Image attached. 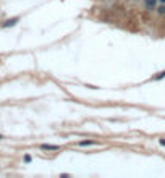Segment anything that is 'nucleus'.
Returning a JSON list of instances; mask_svg holds the SVG:
<instances>
[{
	"label": "nucleus",
	"mask_w": 165,
	"mask_h": 178,
	"mask_svg": "<svg viewBox=\"0 0 165 178\" xmlns=\"http://www.w3.org/2000/svg\"><path fill=\"white\" fill-rule=\"evenodd\" d=\"M18 21H20L18 16H16V18H10V20H7L5 23H2V28H11V26H15Z\"/></svg>",
	"instance_id": "1"
},
{
	"label": "nucleus",
	"mask_w": 165,
	"mask_h": 178,
	"mask_svg": "<svg viewBox=\"0 0 165 178\" xmlns=\"http://www.w3.org/2000/svg\"><path fill=\"white\" fill-rule=\"evenodd\" d=\"M40 149L42 151H60V146H57V144H40Z\"/></svg>",
	"instance_id": "2"
},
{
	"label": "nucleus",
	"mask_w": 165,
	"mask_h": 178,
	"mask_svg": "<svg viewBox=\"0 0 165 178\" xmlns=\"http://www.w3.org/2000/svg\"><path fill=\"white\" fill-rule=\"evenodd\" d=\"M146 2V8L149 11H152V10H155V3H157V0H144Z\"/></svg>",
	"instance_id": "3"
},
{
	"label": "nucleus",
	"mask_w": 165,
	"mask_h": 178,
	"mask_svg": "<svg viewBox=\"0 0 165 178\" xmlns=\"http://www.w3.org/2000/svg\"><path fill=\"white\" fill-rule=\"evenodd\" d=\"M95 144H99V143H97V141H92V139H87V141H80L81 147H86V146H95Z\"/></svg>",
	"instance_id": "4"
},
{
	"label": "nucleus",
	"mask_w": 165,
	"mask_h": 178,
	"mask_svg": "<svg viewBox=\"0 0 165 178\" xmlns=\"http://www.w3.org/2000/svg\"><path fill=\"white\" fill-rule=\"evenodd\" d=\"M162 78H165V71H160V73H157V76H154V81H159V79H162Z\"/></svg>",
	"instance_id": "5"
},
{
	"label": "nucleus",
	"mask_w": 165,
	"mask_h": 178,
	"mask_svg": "<svg viewBox=\"0 0 165 178\" xmlns=\"http://www.w3.org/2000/svg\"><path fill=\"white\" fill-rule=\"evenodd\" d=\"M165 13V7H159V15H164Z\"/></svg>",
	"instance_id": "6"
},
{
	"label": "nucleus",
	"mask_w": 165,
	"mask_h": 178,
	"mask_svg": "<svg viewBox=\"0 0 165 178\" xmlns=\"http://www.w3.org/2000/svg\"><path fill=\"white\" fill-rule=\"evenodd\" d=\"M25 162H31V155H25Z\"/></svg>",
	"instance_id": "7"
},
{
	"label": "nucleus",
	"mask_w": 165,
	"mask_h": 178,
	"mask_svg": "<svg viewBox=\"0 0 165 178\" xmlns=\"http://www.w3.org/2000/svg\"><path fill=\"white\" fill-rule=\"evenodd\" d=\"M159 143H160V146H165V139H159Z\"/></svg>",
	"instance_id": "8"
},
{
	"label": "nucleus",
	"mask_w": 165,
	"mask_h": 178,
	"mask_svg": "<svg viewBox=\"0 0 165 178\" xmlns=\"http://www.w3.org/2000/svg\"><path fill=\"white\" fill-rule=\"evenodd\" d=\"M160 2H162V3H165V0H160Z\"/></svg>",
	"instance_id": "9"
},
{
	"label": "nucleus",
	"mask_w": 165,
	"mask_h": 178,
	"mask_svg": "<svg viewBox=\"0 0 165 178\" xmlns=\"http://www.w3.org/2000/svg\"><path fill=\"white\" fill-rule=\"evenodd\" d=\"M0 139H2V134H0Z\"/></svg>",
	"instance_id": "10"
}]
</instances>
